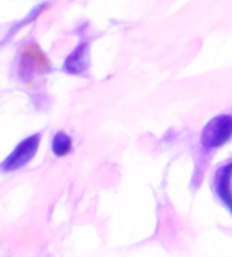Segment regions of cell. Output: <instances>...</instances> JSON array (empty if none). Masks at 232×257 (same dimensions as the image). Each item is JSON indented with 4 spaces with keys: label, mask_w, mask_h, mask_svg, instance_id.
Returning <instances> with one entry per match:
<instances>
[{
    "label": "cell",
    "mask_w": 232,
    "mask_h": 257,
    "mask_svg": "<svg viewBox=\"0 0 232 257\" xmlns=\"http://www.w3.org/2000/svg\"><path fill=\"white\" fill-rule=\"evenodd\" d=\"M87 66L88 59L86 45H80V47L68 57V60L65 63V68H67V71H68V72H72V74H79V72L86 70V67Z\"/></svg>",
    "instance_id": "obj_4"
},
{
    "label": "cell",
    "mask_w": 232,
    "mask_h": 257,
    "mask_svg": "<svg viewBox=\"0 0 232 257\" xmlns=\"http://www.w3.org/2000/svg\"><path fill=\"white\" fill-rule=\"evenodd\" d=\"M72 149V141L71 138L65 132H57L55 138H53V143H52V150L57 157H64L71 151Z\"/></svg>",
    "instance_id": "obj_5"
},
{
    "label": "cell",
    "mask_w": 232,
    "mask_h": 257,
    "mask_svg": "<svg viewBox=\"0 0 232 257\" xmlns=\"http://www.w3.org/2000/svg\"><path fill=\"white\" fill-rule=\"evenodd\" d=\"M231 178H232V165L225 166L220 170L217 177V193L221 200L227 204V207L232 211V192H231Z\"/></svg>",
    "instance_id": "obj_3"
},
{
    "label": "cell",
    "mask_w": 232,
    "mask_h": 257,
    "mask_svg": "<svg viewBox=\"0 0 232 257\" xmlns=\"http://www.w3.org/2000/svg\"><path fill=\"white\" fill-rule=\"evenodd\" d=\"M232 138V116L220 114L204 126L201 143L208 149H217L225 145Z\"/></svg>",
    "instance_id": "obj_1"
},
{
    "label": "cell",
    "mask_w": 232,
    "mask_h": 257,
    "mask_svg": "<svg viewBox=\"0 0 232 257\" xmlns=\"http://www.w3.org/2000/svg\"><path fill=\"white\" fill-rule=\"evenodd\" d=\"M40 141H41V136L37 134V135L29 136L28 139L21 142L17 146V149L3 162V170L13 172V170H18V169L24 168L25 165H28L37 153L38 147H40Z\"/></svg>",
    "instance_id": "obj_2"
}]
</instances>
